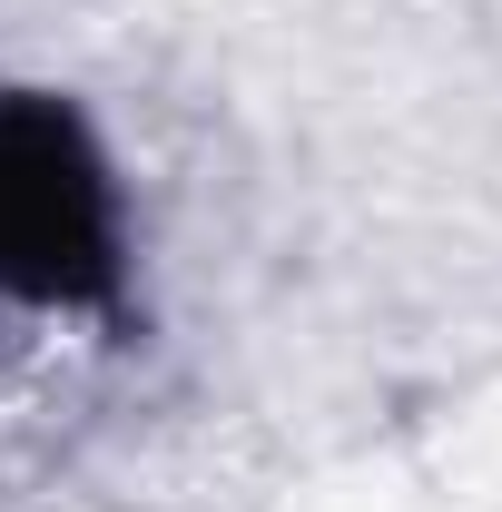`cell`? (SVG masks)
I'll list each match as a JSON object with an SVG mask.
<instances>
[{
	"label": "cell",
	"instance_id": "obj_1",
	"mask_svg": "<svg viewBox=\"0 0 502 512\" xmlns=\"http://www.w3.org/2000/svg\"><path fill=\"white\" fill-rule=\"evenodd\" d=\"M128 207L89 119L50 89H0V316H119Z\"/></svg>",
	"mask_w": 502,
	"mask_h": 512
}]
</instances>
